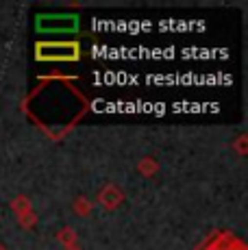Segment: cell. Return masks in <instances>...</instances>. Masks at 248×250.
Segmentation results:
<instances>
[{
	"label": "cell",
	"mask_w": 248,
	"mask_h": 250,
	"mask_svg": "<svg viewBox=\"0 0 248 250\" xmlns=\"http://www.w3.org/2000/svg\"><path fill=\"white\" fill-rule=\"evenodd\" d=\"M122 200H124V194H122V189H120L118 185H107V187H103V191L98 194V203L103 205L107 211H113L116 207H120Z\"/></svg>",
	"instance_id": "cell-1"
},
{
	"label": "cell",
	"mask_w": 248,
	"mask_h": 250,
	"mask_svg": "<svg viewBox=\"0 0 248 250\" xmlns=\"http://www.w3.org/2000/svg\"><path fill=\"white\" fill-rule=\"evenodd\" d=\"M137 167H140V172H142V174L152 176V174H155V172H157V161L152 159V157H146L144 161H140V166H137Z\"/></svg>",
	"instance_id": "cell-2"
},
{
	"label": "cell",
	"mask_w": 248,
	"mask_h": 250,
	"mask_svg": "<svg viewBox=\"0 0 248 250\" xmlns=\"http://www.w3.org/2000/svg\"><path fill=\"white\" fill-rule=\"evenodd\" d=\"M74 211H76V213H79V215H87L89 213V209H92V203H89V200L87 198H83V196H81V198H76L74 200Z\"/></svg>",
	"instance_id": "cell-3"
},
{
	"label": "cell",
	"mask_w": 248,
	"mask_h": 250,
	"mask_svg": "<svg viewBox=\"0 0 248 250\" xmlns=\"http://www.w3.org/2000/svg\"><path fill=\"white\" fill-rule=\"evenodd\" d=\"M57 237L61 239V242L65 244V248H72V246H76V233L74 230H70V229H65V230H61Z\"/></svg>",
	"instance_id": "cell-4"
},
{
	"label": "cell",
	"mask_w": 248,
	"mask_h": 250,
	"mask_svg": "<svg viewBox=\"0 0 248 250\" xmlns=\"http://www.w3.org/2000/svg\"><path fill=\"white\" fill-rule=\"evenodd\" d=\"M65 250H81L79 246H72V248H65Z\"/></svg>",
	"instance_id": "cell-5"
},
{
	"label": "cell",
	"mask_w": 248,
	"mask_h": 250,
	"mask_svg": "<svg viewBox=\"0 0 248 250\" xmlns=\"http://www.w3.org/2000/svg\"><path fill=\"white\" fill-rule=\"evenodd\" d=\"M0 250H7V248H4V246H2V244H0Z\"/></svg>",
	"instance_id": "cell-6"
}]
</instances>
